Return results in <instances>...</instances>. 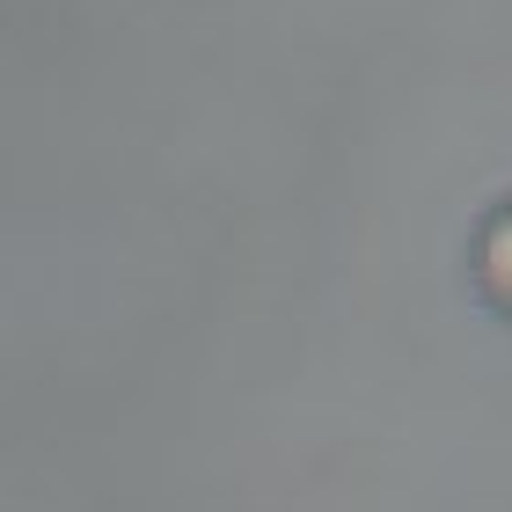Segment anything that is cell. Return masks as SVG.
I'll return each instance as SVG.
<instances>
[{
  "label": "cell",
  "instance_id": "6da1fadb",
  "mask_svg": "<svg viewBox=\"0 0 512 512\" xmlns=\"http://www.w3.org/2000/svg\"><path fill=\"white\" fill-rule=\"evenodd\" d=\"M476 271H483V293L512 315V205L491 220V235H483V249H476Z\"/></svg>",
  "mask_w": 512,
  "mask_h": 512
}]
</instances>
